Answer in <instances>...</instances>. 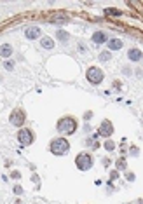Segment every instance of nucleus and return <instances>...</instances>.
I'll use <instances>...</instances> for the list:
<instances>
[{"label": "nucleus", "instance_id": "1", "mask_svg": "<svg viewBox=\"0 0 143 204\" xmlns=\"http://www.w3.org/2000/svg\"><path fill=\"white\" fill-rule=\"evenodd\" d=\"M58 131L61 134H73L77 131V122H75V119L73 117H63V119H59V122H58Z\"/></svg>", "mask_w": 143, "mask_h": 204}, {"label": "nucleus", "instance_id": "2", "mask_svg": "<svg viewBox=\"0 0 143 204\" xmlns=\"http://www.w3.org/2000/svg\"><path fill=\"white\" fill-rule=\"evenodd\" d=\"M70 150V143L67 138H56L51 141V152L54 155H67Z\"/></svg>", "mask_w": 143, "mask_h": 204}, {"label": "nucleus", "instance_id": "3", "mask_svg": "<svg viewBox=\"0 0 143 204\" xmlns=\"http://www.w3.org/2000/svg\"><path fill=\"white\" fill-rule=\"evenodd\" d=\"M93 157H91V154H87V152H82V154H79V155L75 157V164L77 168L81 169V171H87V169L93 168Z\"/></svg>", "mask_w": 143, "mask_h": 204}, {"label": "nucleus", "instance_id": "4", "mask_svg": "<svg viewBox=\"0 0 143 204\" xmlns=\"http://www.w3.org/2000/svg\"><path fill=\"white\" fill-rule=\"evenodd\" d=\"M85 77H87V80H89L93 86H99L103 82V70L98 67H91L87 68V72H85Z\"/></svg>", "mask_w": 143, "mask_h": 204}, {"label": "nucleus", "instance_id": "5", "mask_svg": "<svg viewBox=\"0 0 143 204\" xmlns=\"http://www.w3.org/2000/svg\"><path fill=\"white\" fill-rule=\"evenodd\" d=\"M33 133H31V129H28V128H21L18 131V141H19V145H23V146H28V145H31L33 143Z\"/></svg>", "mask_w": 143, "mask_h": 204}, {"label": "nucleus", "instance_id": "6", "mask_svg": "<svg viewBox=\"0 0 143 204\" xmlns=\"http://www.w3.org/2000/svg\"><path fill=\"white\" fill-rule=\"evenodd\" d=\"M9 120H11V124L12 126H16V128L21 129V126L25 124V120H26V115H25V112H23L21 108H16V110H12Z\"/></svg>", "mask_w": 143, "mask_h": 204}, {"label": "nucleus", "instance_id": "7", "mask_svg": "<svg viewBox=\"0 0 143 204\" xmlns=\"http://www.w3.org/2000/svg\"><path fill=\"white\" fill-rule=\"evenodd\" d=\"M112 133H113L112 122H110V120H103L101 126H99V129H98V134L103 136V138H108V136H112Z\"/></svg>", "mask_w": 143, "mask_h": 204}, {"label": "nucleus", "instance_id": "8", "mask_svg": "<svg viewBox=\"0 0 143 204\" xmlns=\"http://www.w3.org/2000/svg\"><path fill=\"white\" fill-rule=\"evenodd\" d=\"M25 37H26L28 40H35L40 37V28L39 26H30L25 30Z\"/></svg>", "mask_w": 143, "mask_h": 204}, {"label": "nucleus", "instance_id": "9", "mask_svg": "<svg viewBox=\"0 0 143 204\" xmlns=\"http://www.w3.org/2000/svg\"><path fill=\"white\" fill-rule=\"evenodd\" d=\"M93 42H94V44H103V42H108L107 33H105V31H94Z\"/></svg>", "mask_w": 143, "mask_h": 204}, {"label": "nucleus", "instance_id": "10", "mask_svg": "<svg viewBox=\"0 0 143 204\" xmlns=\"http://www.w3.org/2000/svg\"><path fill=\"white\" fill-rule=\"evenodd\" d=\"M11 54H12V45L11 44L0 45V56H2V58H11Z\"/></svg>", "mask_w": 143, "mask_h": 204}, {"label": "nucleus", "instance_id": "11", "mask_svg": "<svg viewBox=\"0 0 143 204\" xmlns=\"http://www.w3.org/2000/svg\"><path fill=\"white\" fill-rule=\"evenodd\" d=\"M127 58H129L131 61H140V59L143 58V54H141V51H140V49H129Z\"/></svg>", "mask_w": 143, "mask_h": 204}, {"label": "nucleus", "instance_id": "12", "mask_svg": "<svg viewBox=\"0 0 143 204\" xmlns=\"http://www.w3.org/2000/svg\"><path fill=\"white\" fill-rule=\"evenodd\" d=\"M108 49H110V51H119V49H122V40L110 39L108 40Z\"/></svg>", "mask_w": 143, "mask_h": 204}, {"label": "nucleus", "instance_id": "13", "mask_svg": "<svg viewBox=\"0 0 143 204\" xmlns=\"http://www.w3.org/2000/svg\"><path fill=\"white\" fill-rule=\"evenodd\" d=\"M40 45H42L44 49H53V47H54V40L51 39V37H42Z\"/></svg>", "mask_w": 143, "mask_h": 204}, {"label": "nucleus", "instance_id": "14", "mask_svg": "<svg viewBox=\"0 0 143 204\" xmlns=\"http://www.w3.org/2000/svg\"><path fill=\"white\" fill-rule=\"evenodd\" d=\"M56 37H58L61 42H68V33L67 31H63V30H58L56 31Z\"/></svg>", "mask_w": 143, "mask_h": 204}, {"label": "nucleus", "instance_id": "15", "mask_svg": "<svg viewBox=\"0 0 143 204\" xmlns=\"http://www.w3.org/2000/svg\"><path fill=\"white\" fill-rule=\"evenodd\" d=\"M110 58H112L110 51H103V53H99V59H101V61H110Z\"/></svg>", "mask_w": 143, "mask_h": 204}, {"label": "nucleus", "instance_id": "16", "mask_svg": "<svg viewBox=\"0 0 143 204\" xmlns=\"http://www.w3.org/2000/svg\"><path fill=\"white\" fill-rule=\"evenodd\" d=\"M105 14H107V16H121V11L119 9H105Z\"/></svg>", "mask_w": 143, "mask_h": 204}, {"label": "nucleus", "instance_id": "17", "mask_svg": "<svg viewBox=\"0 0 143 204\" xmlns=\"http://www.w3.org/2000/svg\"><path fill=\"white\" fill-rule=\"evenodd\" d=\"M115 166H117V169H119V171H124L126 169V159H119L115 162Z\"/></svg>", "mask_w": 143, "mask_h": 204}, {"label": "nucleus", "instance_id": "18", "mask_svg": "<svg viewBox=\"0 0 143 204\" xmlns=\"http://www.w3.org/2000/svg\"><path fill=\"white\" fill-rule=\"evenodd\" d=\"M105 148H107L108 152H112L113 148H115V143H113L112 140H107V141H105Z\"/></svg>", "mask_w": 143, "mask_h": 204}, {"label": "nucleus", "instance_id": "19", "mask_svg": "<svg viewBox=\"0 0 143 204\" xmlns=\"http://www.w3.org/2000/svg\"><path fill=\"white\" fill-rule=\"evenodd\" d=\"M51 21H53V23H67L68 19L65 18V16H56V18H53Z\"/></svg>", "mask_w": 143, "mask_h": 204}, {"label": "nucleus", "instance_id": "20", "mask_svg": "<svg viewBox=\"0 0 143 204\" xmlns=\"http://www.w3.org/2000/svg\"><path fill=\"white\" fill-rule=\"evenodd\" d=\"M4 68H5V70H12V68H14V63H12V61H5V63H4Z\"/></svg>", "mask_w": 143, "mask_h": 204}, {"label": "nucleus", "instance_id": "21", "mask_svg": "<svg viewBox=\"0 0 143 204\" xmlns=\"http://www.w3.org/2000/svg\"><path fill=\"white\" fill-rule=\"evenodd\" d=\"M110 178H112V180H117V178H119V173H117V171H112V173H110Z\"/></svg>", "mask_w": 143, "mask_h": 204}, {"label": "nucleus", "instance_id": "22", "mask_svg": "<svg viewBox=\"0 0 143 204\" xmlns=\"http://www.w3.org/2000/svg\"><path fill=\"white\" fill-rule=\"evenodd\" d=\"M14 192H16V194H23V188L19 185H16V187H14Z\"/></svg>", "mask_w": 143, "mask_h": 204}, {"label": "nucleus", "instance_id": "23", "mask_svg": "<svg viewBox=\"0 0 143 204\" xmlns=\"http://www.w3.org/2000/svg\"><path fill=\"white\" fill-rule=\"evenodd\" d=\"M131 155H138V148L136 146H131Z\"/></svg>", "mask_w": 143, "mask_h": 204}, {"label": "nucleus", "instance_id": "24", "mask_svg": "<svg viewBox=\"0 0 143 204\" xmlns=\"http://www.w3.org/2000/svg\"><path fill=\"white\" fill-rule=\"evenodd\" d=\"M11 176H12V178H19L21 174H19V171H12V173H11Z\"/></svg>", "mask_w": 143, "mask_h": 204}, {"label": "nucleus", "instance_id": "25", "mask_svg": "<svg viewBox=\"0 0 143 204\" xmlns=\"http://www.w3.org/2000/svg\"><path fill=\"white\" fill-rule=\"evenodd\" d=\"M127 180H129V182H133V180H134V174H133V173H127Z\"/></svg>", "mask_w": 143, "mask_h": 204}, {"label": "nucleus", "instance_id": "26", "mask_svg": "<svg viewBox=\"0 0 143 204\" xmlns=\"http://www.w3.org/2000/svg\"><path fill=\"white\" fill-rule=\"evenodd\" d=\"M101 162H103V164H105V166H108V164H110V159H103Z\"/></svg>", "mask_w": 143, "mask_h": 204}]
</instances>
